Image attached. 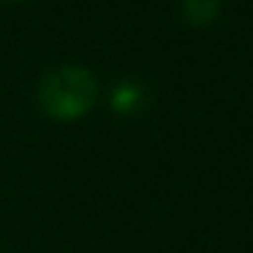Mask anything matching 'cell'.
Wrapping results in <instances>:
<instances>
[{
    "label": "cell",
    "instance_id": "cell-1",
    "mask_svg": "<svg viewBox=\"0 0 253 253\" xmlns=\"http://www.w3.org/2000/svg\"><path fill=\"white\" fill-rule=\"evenodd\" d=\"M98 101V79L84 66H60L46 71L36 87V104L46 117L71 123L84 117Z\"/></svg>",
    "mask_w": 253,
    "mask_h": 253
},
{
    "label": "cell",
    "instance_id": "cell-2",
    "mask_svg": "<svg viewBox=\"0 0 253 253\" xmlns=\"http://www.w3.org/2000/svg\"><path fill=\"white\" fill-rule=\"evenodd\" d=\"M150 104V93L139 79H120L115 87L109 90V106L115 115L120 117H133L142 115Z\"/></svg>",
    "mask_w": 253,
    "mask_h": 253
},
{
    "label": "cell",
    "instance_id": "cell-3",
    "mask_svg": "<svg viewBox=\"0 0 253 253\" xmlns=\"http://www.w3.org/2000/svg\"><path fill=\"white\" fill-rule=\"evenodd\" d=\"M223 0H180V11L191 28H207L218 19Z\"/></svg>",
    "mask_w": 253,
    "mask_h": 253
}]
</instances>
